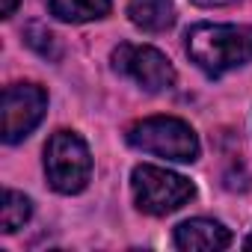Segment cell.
<instances>
[{"instance_id":"10","label":"cell","mask_w":252,"mask_h":252,"mask_svg":"<svg viewBox=\"0 0 252 252\" xmlns=\"http://www.w3.org/2000/svg\"><path fill=\"white\" fill-rule=\"evenodd\" d=\"M33 214V205L24 193H15V190H6L3 193V205H0V228L6 234L18 231Z\"/></svg>"},{"instance_id":"6","label":"cell","mask_w":252,"mask_h":252,"mask_svg":"<svg viewBox=\"0 0 252 252\" xmlns=\"http://www.w3.org/2000/svg\"><path fill=\"white\" fill-rule=\"evenodd\" d=\"M48 110V95L36 83H12L3 89V140L21 143L42 122Z\"/></svg>"},{"instance_id":"12","label":"cell","mask_w":252,"mask_h":252,"mask_svg":"<svg viewBox=\"0 0 252 252\" xmlns=\"http://www.w3.org/2000/svg\"><path fill=\"white\" fill-rule=\"evenodd\" d=\"M193 3H196V6H208V9H211V6H231V3H237V0H193Z\"/></svg>"},{"instance_id":"3","label":"cell","mask_w":252,"mask_h":252,"mask_svg":"<svg viewBox=\"0 0 252 252\" xmlns=\"http://www.w3.org/2000/svg\"><path fill=\"white\" fill-rule=\"evenodd\" d=\"M131 190H134L137 208L152 217H166L196 196L193 181L152 163H143L131 172Z\"/></svg>"},{"instance_id":"4","label":"cell","mask_w":252,"mask_h":252,"mask_svg":"<svg viewBox=\"0 0 252 252\" xmlns=\"http://www.w3.org/2000/svg\"><path fill=\"white\" fill-rule=\"evenodd\" d=\"M45 172L57 193H80L92 175L86 143L74 131H57L45 146Z\"/></svg>"},{"instance_id":"7","label":"cell","mask_w":252,"mask_h":252,"mask_svg":"<svg viewBox=\"0 0 252 252\" xmlns=\"http://www.w3.org/2000/svg\"><path fill=\"white\" fill-rule=\"evenodd\" d=\"M231 243V231L217 222V220H187L175 228V246L178 249H190V252H214V249H225Z\"/></svg>"},{"instance_id":"13","label":"cell","mask_w":252,"mask_h":252,"mask_svg":"<svg viewBox=\"0 0 252 252\" xmlns=\"http://www.w3.org/2000/svg\"><path fill=\"white\" fill-rule=\"evenodd\" d=\"M18 9V0H3V18H9Z\"/></svg>"},{"instance_id":"2","label":"cell","mask_w":252,"mask_h":252,"mask_svg":"<svg viewBox=\"0 0 252 252\" xmlns=\"http://www.w3.org/2000/svg\"><path fill=\"white\" fill-rule=\"evenodd\" d=\"M128 143L140 152L178 160V163H193L199 158V140L193 128L175 116H152V119L131 125Z\"/></svg>"},{"instance_id":"8","label":"cell","mask_w":252,"mask_h":252,"mask_svg":"<svg viewBox=\"0 0 252 252\" xmlns=\"http://www.w3.org/2000/svg\"><path fill=\"white\" fill-rule=\"evenodd\" d=\"M128 15L140 30H149V33H163L175 24L172 0H131Z\"/></svg>"},{"instance_id":"14","label":"cell","mask_w":252,"mask_h":252,"mask_svg":"<svg viewBox=\"0 0 252 252\" xmlns=\"http://www.w3.org/2000/svg\"><path fill=\"white\" fill-rule=\"evenodd\" d=\"M243 246H246V249H252V234H249V237L243 240Z\"/></svg>"},{"instance_id":"5","label":"cell","mask_w":252,"mask_h":252,"mask_svg":"<svg viewBox=\"0 0 252 252\" xmlns=\"http://www.w3.org/2000/svg\"><path fill=\"white\" fill-rule=\"evenodd\" d=\"M113 68L125 77H131L137 86H143L146 92H163L175 83V68L172 63L149 45H131L122 42L113 51Z\"/></svg>"},{"instance_id":"9","label":"cell","mask_w":252,"mask_h":252,"mask_svg":"<svg viewBox=\"0 0 252 252\" xmlns=\"http://www.w3.org/2000/svg\"><path fill=\"white\" fill-rule=\"evenodd\" d=\"M51 15L68 24H83L110 15V0H48Z\"/></svg>"},{"instance_id":"1","label":"cell","mask_w":252,"mask_h":252,"mask_svg":"<svg viewBox=\"0 0 252 252\" xmlns=\"http://www.w3.org/2000/svg\"><path fill=\"white\" fill-rule=\"evenodd\" d=\"M187 54L208 77H220L252 60V27L196 24L187 30Z\"/></svg>"},{"instance_id":"11","label":"cell","mask_w":252,"mask_h":252,"mask_svg":"<svg viewBox=\"0 0 252 252\" xmlns=\"http://www.w3.org/2000/svg\"><path fill=\"white\" fill-rule=\"evenodd\" d=\"M24 39H27V45H30L39 57H45V60H60V42H57V36H54L48 27H42V24H27Z\"/></svg>"}]
</instances>
